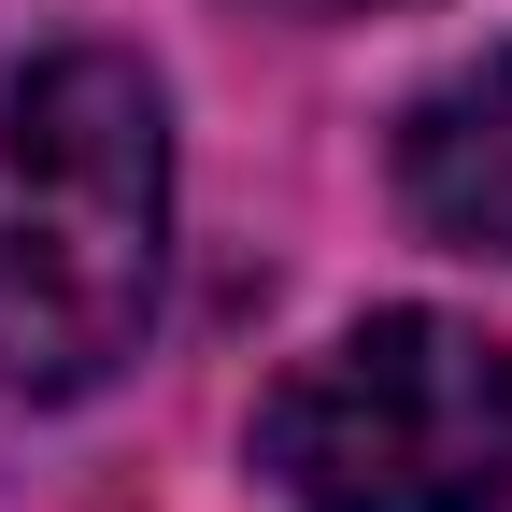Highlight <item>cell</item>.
<instances>
[{"instance_id": "1", "label": "cell", "mask_w": 512, "mask_h": 512, "mask_svg": "<svg viewBox=\"0 0 512 512\" xmlns=\"http://www.w3.org/2000/svg\"><path fill=\"white\" fill-rule=\"evenodd\" d=\"M171 285V100L128 43L0 86V399H100Z\"/></svg>"}, {"instance_id": "2", "label": "cell", "mask_w": 512, "mask_h": 512, "mask_svg": "<svg viewBox=\"0 0 512 512\" xmlns=\"http://www.w3.org/2000/svg\"><path fill=\"white\" fill-rule=\"evenodd\" d=\"M256 470L299 512H512V342L427 299L356 313L271 384Z\"/></svg>"}, {"instance_id": "3", "label": "cell", "mask_w": 512, "mask_h": 512, "mask_svg": "<svg viewBox=\"0 0 512 512\" xmlns=\"http://www.w3.org/2000/svg\"><path fill=\"white\" fill-rule=\"evenodd\" d=\"M399 200H413L427 242L512 256V43L456 57V72L399 114Z\"/></svg>"}]
</instances>
